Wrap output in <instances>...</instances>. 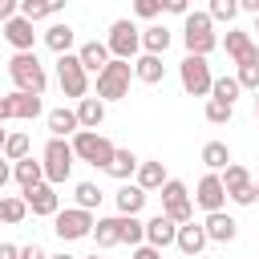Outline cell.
I'll return each mask as SVG.
<instances>
[{"mask_svg": "<svg viewBox=\"0 0 259 259\" xmlns=\"http://www.w3.org/2000/svg\"><path fill=\"white\" fill-rule=\"evenodd\" d=\"M24 214H28V202L24 198H16V194L0 198V223H24Z\"/></svg>", "mask_w": 259, "mask_h": 259, "instance_id": "obj_34", "label": "cell"}, {"mask_svg": "<svg viewBox=\"0 0 259 259\" xmlns=\"http://www.w3.org/2000/svg\"><path fill=\"white\" fill-rule=\"evenodd\" d=\"M12 178L20 182V194H28V190L45 186V166H40L36 158H24V162H16V166H12Z\"/></svg>", "mask_w": 259, "mask_h": 259, "instance_id": "obj_20", "label": "cell"}, {"mask_svg": "<svg viewBox=\"0 0 259 259\" xmlns=\"http://www.w3.org/2000/svg\"><path fill=\"white\" fill-rule=\"evenodd\" d=\"M130 81H134V61H109L97 73V97L105 105L109 101H121V97H130Z\"/></svg>", "mask_w": 259, "mask_h": 259, "instance_id": "obj_6", "label": "cell"}, {"mask_svg": "<svg viewBox=\"0 0 259 259\" xmlns=\"http://www.w3.org/2000/svg\"><path fill=\"white\" fill-rule=\"evenodd\" d=\"M77 61H81V69H85V73H101L113 57H109L105 40H85V45L77 49Z\"/></svg>", "mask_w": 259, "mask_h": 259, "instance_id": "obj_19", "label": "cell"}, {"mask_svg": "<svg viewBox=\"0 0 259 259\" xmlns=\"http://www.w3.org/2000/svg\"><path fill=\"white\" fill-rule=\"evenodd\" d=\"M8 77H12V85L20 89V93H45L49 89V73H45V65L36 61V53H12V61H8Z\"/></svg>", "mask_w": 259, "mask_h": 259, "instance_id": "obj_1", "label": "cell"}, {"mask_svg": "<svg viewBox=\"0 0 259 259\" xmlns=\"http://www.w3.org/2000/svg\"><path fill=\"white\" fill-rule=\"evenodd\" d=\"M4 158L16 166V162H24V158H32L28 154V134H8V142H4Z\"/></svg>", "mask_w": 259, "mask_h": 259, "instance_id": "obj_36", "label": "cell"}, {"mask_svg": "<svg viewBox=\"0 0 259 259\" xmlns=\"http://www.w3.org/2000/svg\"><path fill=\"white\" fill-rule=\"evenodd\" d=\"M130 259H162V251L158 247H150V243H142V247H134V255Z\"/></svg>", "mask_w": 259, "mask_h": 259, "instance_id": "obj_44", "label": "cell"}, {"mask_svg": "<svg viewBox=\"0 0 259 259\" xmlns=\"http://www.w3.org/2000/svg\"><path fill=\"white\" fill-rule=\"evenodd\" d=\"M206 16H210V20H227V24H231V20L239 16V0H210Z\"/></svg>", "mask_w": 259, "mask_h": 259, "instance_id": "obj_38", "label": "cell"}, {"mask_svg": "<svg viewBox=\"0 0 259 259\" xmlns=\"http://www.w3.org/2000/svg\"><path fill=\"white\" fill-rule=\"evenodd\" d=\"M4 142H8V130L0 125V154H4Z\"/></svg>", "mask_w": 259, "mask_h": 259, "instance_id": "obj_49", "label": "cell"}, {"mask_svg": "<svg viewBox=\"0 0 259 259\" xmlns=\"http://www.w3.org/2000/svg\"><path fill=\"white\" fill-rule=\"evenodd\" d=\"M162 8H166V12H174V16H182V20L190 16V8H186V0H162Z\"/></svg>", "mask_w": 259, "mask_h": 259, "instance_id": "obj_43", "label": "cell"}, {"mask_svg": "<svg viewBox=\"0 0 259 259\" xmlns=\"http://www.w3.org/2000/svg\"><path fill=\"white\" fill-rule=\"evenodd\" d=\"M93 227H97V219H93L89 210H81V206H69V210H61V214L53 219V231H57L61 243L85 239V235H93Z\"/></svg>", "mask_w": 259, "mask_h": 259, "instance_id": "obj_10", "label": "cell"}, {"mask_svg": "<svg viewBox=\"0 0 259 259\" xmlns=\"http://www.w3.org/2000/svg\"><path fill=\"white\" fill-rule=\"evenodd\" d=\"M146 190L138 186V182H121V190L113 194V202H117V214H125V219H138L142 214V206H146Z\"/></svg>", "mask_w": 259, "mask_h": 259, "instance_id": "obj_18", "label": "cell"}, {"mask_svg": "<svg viewBox=\"0 0 259 259\" xmlns=\"http://www.w3.org/2000/svg\"><path fill=\"white\" fill-rule=\"evenodd\" d=\"M117 219H121V243L142 247V243H146V223H142V219H125V214H117Z\"/></svg>", "mask_w": 259, "mask_h": 259, "instance_id": "obj_37", "label": "cell"}, {"mask_svg": "<svg viewBox=\"0 0 259 259\" xmlns=\"http://www.w3.org/2000/svg\"><path fill=\"white\" fill-rule=\"evenodd\" d=\"M202 231H206V239H210V243H235L239 223H235L227 210H214V214H206V219H202Z\"/></svg>", "mask_w": 259, "mask_h": 259, "instance_id": "obj_16", "label": "cell"}, {"mask_svg": "<svg viewBox=\"0 0 259 259\" xmlns=\"http://www.w3.org/2000/svg\"><path fill=\"white\" fill-rule=\"evenodd\" d=\"M178 81H182V89H186L190 97H206V93L214 89V77H210L206 57H182V65H178Z\"/></svg>", "mask_w": 259, "mask_h": 259, "instance_id": "obj_9", "label": "cell"}, {"mask_svg": "<svg viewBox=\"0 0 259 259\" xmlns=\"http://www.w3.org/2000/svg\"><path fill=\"white\" fill-rule=\"evenodd\" d=\"M255 117H259V93H255Z\"/></svg>", "mask_w": 259, "mask_h": 259, "instance_id": "obj_51", "label": "cell"}, {"mask_svg": "<svg viewBox=\"0 0 259 259\" xmlns=\"http://www.w3.org/2000/svg\"><path fill=\"white\" fill-rule=\"evenodd\" d=\"M146 243L158 247V251H162V247H174V243H178V223L158 210L154 219H146Z\"/></svg>", "mask_w": 259, "mask_h": 259, "instance_id": "obj_15", "label": "cell"}, {"mask_svg": "<svg viewBox=\"0 0 259 259\" xmlns=\"http://www.w3.org/2000/svg\"><path fill=\"white\" fill-rule=\"evenodd\" d=\"M0 259H20V247L16 243H0Z\"/></svg>", "mask_w": 259, "mask_h": 259, "instance_id": "obj_46", "label": "cell"}, {"mask_svg": "<svg viewBox=\"0 0 259 259\" xmlns=\"http://www.w3.org/2000/svg\"><path fill=\"white\" fill-rule=\"evenodd\" d=\"M162 214H166V219H174L178 227L194 223V202H190V190H186V182L170 178V182L162 186Z\"/></svg>", "mask_w": 259, "mask_h": 259, "instance_id": "obj_7", "label": "cell"}, {"mask_svg": "<svg viewBox=\"0 0 259 259\" xmlns=\"http://www.w3.org/2000/svg\"><path fill=\"white\" fill-rule=\"evenodd\" d=\"M73 40H77L73 24H61V20H57V24H49V28H45V45H49L57 57H65V53L73 49Z\"/></svg>", "mask_w": 259, "mask_h": 259, "instance_id": "obj_26", "label": "cell"}, {"mask_svg": "<svg viewBox=\"0 0 259 259\" xmlns=\"http://www.w3.org/2000/svg\"><path fill=\"white\" fill-rule=\"evenodd\" d=\"M255 32H259V16H255Z\"/></svg>", "mask_w": 259, "mask_h": 259, "instance_id": "obj_54", "label": "cell"}, {"mask_svg": "<svg viewBox=\"0 0 259 259\" xmlns=\"http://www.w3.org/2000/svg\"><path fill=\"white\" fill-rule=\"evenodd\" d=\"M8 105H12V117H20V121L40 117V109H45L36 93H20V89H12V93H8Z\"/></svg>", "mask_w": 259, "mask_h": 259, "instance_id": "obj_24", "label": "cell"}, {"mask_svg": "<svg viewBox=\"0 0 259 259\" xmlns=\"http://www.w3.org/2000/svg\"><path fill=\"white\" fill-rule=\"evenodd\" d=\"M255 202H259V182H255Z\"/></svg>", "mask_w": 259, "mask_h": 259, "instance_id": "obj_52", "label": "cell"}, {"mask_svg": "<svg viewBox=\"0 0 259 259\" xmlns=\"http://www.w3.org/2000/svg\"><path fill=\"white\" fill-rule=\"evenodd\" d=\"M93 243H97V251H109V247H117V243H121V219H117V214H105V219H97V227H93Z\"/></svg>", "mask_w": 259, "mask_h": 259, "instance_id": "obj_23", "label": "cell"}, {"mask_svg": "<svg viewBox=\"0 0 259 259\" xmlns=\"http://www.w3.org/2000/svg\"><path fill=\"white\" fill-rule=\"evenodd\" d=\"M166 182H170V178H166V166H162V162H142V166H138V186H142L146 194H150V190H162Z\"/></svg>", "mask_w": 259, "mask_h": 259, "instance_id": "obj_30", "label": "cell"}, {"mask_svg": "<svg viewBox=\"0 0 259 259\" xmlns=\"http://www.w3.org/2000/svg\"><path fill=\"white\" fill-rule=\"evenodd\" d=\"M134 12H138L142 20H154V16L162 12V0H138V4H134Z\"/></svg>", "mask_w": 259, "mask_h": 259, "instance_id": "obj_41", "label": "cell"}, {"mask_svg": "<svg viewBox=\"0 0 259 259\" xmlns=\"http://www.w3.org/2000/svg\"><path fill=\"white\" fill-rule=\"evenodd\" d=\"M219 178H223V190H227V198H231L235 206H251V202H255V182H251L247 166L231 162V166H227Z\"/></svg>", "mask_w": 259, "mask_h": 259, "instance_id": "obj_11", "label": "cell"}, {"mask_svg": "<svg viewBox=\"0 0 259 259\" xmlns=\"http://www.w3.org/2000/svg\"><path fill=\"white\" fill-rule=\"evenodd\" d=\"M0 36H4V24H0Z\"/></svg>", "mask_w": 259, "mask_h": 259, "instance_id": "obj_55", "label": "cell"}, {"mask_svg": "<svg viewBox=\"0 0 259 259\" xmlns=\"http://www.w3.org/2000/svg\"><path fill=\"white\" fill-rule=\"evenodd\" d=\"M202 117H206L210 125H227V121L235 117V105H227V101H219V97H206V109H202Z\"/></svg>", "mask_w": 259, "mask_h": 259, "instance_id": "obj_33", "label": "cell"}, {"mask_svg": "<svg viewBox=\"0 0 259 259\" xmlns=\"http://www.w3.org/2000/svg\"><path fill=\"white\" fill-rule=\"evenodd\" d=\"M49 259H77V255H69V251H61V255H49Z\"/></svg>", "mask_w": 259, "mask_h": 259, "instance_id": "obj_50", "label": "cell"}, {"mask_svg": "<svg viewBox=\"0 0 259 259\" xmlns=\"http://www.w3.org/2000/svg\"><path fill=\"white\" fill-rule=\"evenodd\" d=\"M73 162H77V154H73V146H69L65 138H49V142H45L40 166H45V182H49V186H61V182H69V174H73Z\"/></svg>", "mask_w": 259, "mask_h": 259, "instance_id": "obj_4", "label": "cell"}, {"mask_svg": "<svg viewBox=\"0 0 259 259\" xmlns=\"http://www.w3.org/2000/svg\"><path fill=\"white\" fill-rule=\"evenodd\" d=\"M210 97H219V101L235 105V97H239V81H235V77H214V89H210Z\"/></svg>", "mask_w": 259, "mask_h": 259, "instance_id": "obj_39", "label": "cell"}, {"mask_svg": "<svg viewBox=\"0 0 259 259\" xmlns=\"http://www.w3.org/2000/svg\"><path fill=\"white\" fill-rule=\"evenodd\" d=\"M85 259H101V255H97V251H93V255H85Z\"/></svg>", "mask_w": 259, "mask_h": 259, "instance_id": "obj_53", "label": "cell"}, {"mask_svg": "<svg viewBox=\"0 0 259 259\" xmlns=\"http://www.w3.org/2000/svg\"><path fill=\"white\" fill-rule=\"evenodd\" d=\"M20 259H49V251H45L40 243H24V247H20Z\"/></svg>", "mask_w": 259, "mask_h": 259, "instance_id": "obj_42", "label": "cell"}, {"mask_svg": "<svg viewBox=\"0 0 259 259\" xmlns=\"http://www.w3.org/2000/svg\"><path fill=\"white\" fill-rule=\"evenodd\" d=\"M235 81H239V89H251V93H259V61H251V65H239Z\"/></svg>", "mask_w": 259, "mask_h": 259, "instance_id": "obj_40", "label": "cell"}, {"mask_svg": "<svg viewBox=\"0 0 259 259\" xmlns=\"http://www.w3.org/2000/svg\"><path fill=\"white\" fill-rule=\"evenodd\" d=\"M219 45L227 49V57H231L235 65H251V61H259V49H255L251 32H243V28H231V32H227Z\"/></svg>", "mask_w": 259, "mask_h": 259, "instance_id": "obj_13", "label": "cell"}, {"mask_svg": "<svg viewBox=\"0 0 259 259\" xmlns=\"http://www.w3.org/2000/svg\"><path fill=\"white\" fill-rule=\"evenodd\" d=\"M8 178H12V162H8L4 154H0V190L8 186Z\"/></svg>", "mask_w": 259, "mask_h": 259, "instance_id": "obj_45", "label": "cell"}, {"mask_svg": "<svg viewBox=\"0 0 259 259\" xmlns=\"http://www.w3.org/2000/svg\"><path fill=\"white\" fill-rule=\"evenodd\" d=\"M24 202H28V210L36 214V219H57L61 214V194H57V186H36V190H28V194H20Z\"/></svg>", "mask_w": 259, "mask_h": 259, "instance_id": "obj_14", "label": "cell"}, {"mask_svg": "<svg viewBox=\"0 0 259 259\" xmlns=\"http://www.w3.org/2000/svg\"><path fill=\"white\" fill-rule=\"evenodd\" d=\"M12 117V105H8V97H0V125Z\"/></svg>", "mask_w": 259, "mask_h": 259, "instance_id": "obj_48", "label": "cell"}, {"mask_svg": "<svg viewBox=\"0 0 259 259\" xmlns=\"http://www.w3.org/2000/svg\"><path fill=\"white\" fill-rule=\"evenodd\" d=\"M239 12H255L259 16V0H239Z\"/></svg>", "mask_w": 259, "mask_h": 259, "instance_id": "obj_47", "label": "cell"}, {"mask_svg": "<svg viewBox=\"0 0 259 259\" xmlns=\"http://www.w3.org/2000/svg\"><path fill=\"white\" fill-rule=\"evenodd\" d=\"M73 198H77V206H81V210H89V214H93V210L101 206V198H105V194H101V186H97V182H77V186H73Z\"/></svg>", "mask_w": 259, "mask_h": 259, "instance_id": "obj_32", "label": "cell"}, {"mask_svg": "<svg viewBox=\"0 0 259 259\" xmlns=\"http://www.w3.org/2000/svg\"><path fill=\"white\" fill-rule=\"evenodd\" d=\"M69 146H73V154H77L81 162H89V166H97V170H109V162H113V154H117V146H113L105 134H97V130H77Z\"/></svg>", "mask_w": 259, "mask_h": 259, "instance_id": "obj_3", "label": "cell"}, {"mask_svg": "<svg viewBox=\"0 0 259 259\" xmlns=\"http://www.w3.org/2000/svg\"><path fill=\"white\" fill-rule=\"evenodd\" d=\"M4 40L16 49V53H32V40H36V24H28L24 16H12L4 24Z\"/></svg>", "mask_w": 259, "mask_h": 259, "instance_id": "obj_17", "label": "cell"}, {"mask_svg": "<svg viewBox=\"0 0 259 259\" xmlns=\"http://www.w3.org/2000/svg\"><path fill=\"white\" fill-rule=\"evenodd\" d=\"M194 202H198V206H202L206 214L223 210V206H227V190H223V178L206 170V174L198 178V186H194Z\"/></svg>", "mask_w": 259, "mask_h": 259, "instance_id": "obj_12", "label": "cell"}, {"mask_svg": "<svg viewBox=\"0 0 259 259\" xmlns=\"http://www.w3.org/2000/svg\"><path fill=\"white\" fill-rule=\"evenodd\" d=\"M105 49H109L113 61H138V53H142V28L134 20H125V16L113 20L109 36H105Z\"/></svg>", "mask_w": 259, "mask_h": 259, "instance_id": "obj_5", "label": "cell"}, {"mask_svg": "<svg viewBox=\"0 0 259 259\" xmlns=\"http://www.w3.org/2000/svg\"><path fill=\"white\" fill-rule=\"evenodd\" d=\"M57 85H61V93H65V97H77V101L89 93V73L81 69L77 53L57 57Z\"/></svg>", "mask_w": 259, "mask_h": 259, "instance_id": "obj_8", "label": "cell"}, {"mask_svg": "<svg viewBox=\"0 0 259 259\" xmlns=\"http://www.w3.org/2000/svg\"><path fill=\"white\" fill-rule=\"evenodd\" d=\"M202 162H206L210 174H223V170L231 166V150H227V142H206V146H202Z\"/></svg>", "mask_w": 259, "mask_h": 259, "instance_id": "obj_31", "label": "cell"}, {"mask_svg": "<svg viewBox=\"0 0 259 259\" xmlns=\"http://www.w3.org/2000/svg\"><path fill=\"white\" fill-rule=\"evenodd\" d=\"M77 121H81V130H97L105 121V101L101 97H81L77 101Z\"/></svg>", "mask_w": 259, "mask_h": 259, "instance_id": "obj_29", "label": "cell"}, {"mask_svg": "<svg viewBox=\"0 0 259 259\" xmlns=\"http://www.w3.org/2000/svg\"><path fill=\"white\" fill-rule=\"evenodd\" d=\"M182 45H186V57H206L219 49V36H214V20L206 12H190L182 20Z\"/></svg>", "mask_w": 259, "mask_h": 259, "instance_id": "obj_2", "label": "cell"}, {"mask_svg": "<svg viewBox=\"0 0 259 259\" xmlns=\"http://www.w3.org/2000/svg\"><path fill=\"white\" fill-rule=\"evenodd\" d=\"M45 121H49V134L53 138H69V134H77L81 130V121H77V109H49L45 113Z\"/></svg>", "mask_w": 259, "mask_h": 259, "instance_id": "obj_22", "label": "cell"}, {"mask_svg": "<svg viewBox=\"0 0 259 259\" xmlns=\"http://www.w3.org/2000/svg\"><path fill=\"white\" fill-rule=\"evenodd\" d=\"M134 77H138L142 85H158V81L166 77V65H162V57H150V53H142V57L134 61Z\"/></svg>", "mask_w": 259, "mask_h": 259, "instance_id": "obj_28", "label": "cell"}, {"mask_svg": "<svg viewBox=\"0 0 259 259\" xmlns=\"http://www.w3.org/2000/svg\"><path fill=\"white\" fill-rule=\"evenodd\" d=\"M170 28L166 24H150V28H142V53H150V57H162L166 49H170Z\"/></svg>", "mask_w": 259, "mask_h": 259, "instance_id": "obj_27", "label": "cell"}, {"mask_svg": "<svg viewBox=\"0 0 259 259\" xmlns=\"http://www.w3.org/2000/svg\"><path fill=\"white\" fill-rule=\"evenodd\" d=\"M138 166H142V158H138L134 150H117L105 174H109V178H117V182H130V178H138Z\"/></svg>", "mask_w": 259, "mask_h": 259, "instance_id": "obj_25", "label": "cell"}, {"mask_svg": "<svg viewBox=\"0 0 259 259\" xmlns=\"http://www.w3.org/2000/svg\"><path fill=\"white\" fill-rule=\"evenodd\" d=\"M57 12V4H45V0H20V16L28 20V24H36V20H49Z\"/></svg>", "mask_w": 259, "mask_h": 259, "instance_id": "obj_35", "label": "cell"}, {"mask_svg": "<svg viewBox=\"0 0 259 259\" xmlns=\"http://www.w3.org/2000/svg\"><path fill=\"white\" fill-rule=\"evenodd\" d=\"M206 243H210V239H206L202 223H186V227H178V243H174V247H178L186 259H194V255H198Z\"/></svg>", "mask_w": 259, "mask_h": 259, "instance_id": "obj_21", "label": "cell"}]
</instances>
